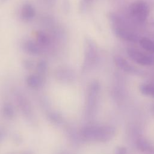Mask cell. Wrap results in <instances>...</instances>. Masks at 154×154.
<instances>
[{
	"label": "cell",
	"mask_w": 154,
	"mask_h": 154,
	"mask_svg": "<svg viewBox=\"0 0 154 154\" xmlns=\"http://www.w3.org/2000/svg\"><path fill=\"white\" fill-rule=\"evenodd\" d=\"M116 154H126V149L122 147H119L116 150Z\"/></svg>",
	"instance_id": "cell-23"
},
{
	"label": "cell",
	"mask_w": 154,
	"mask_h": 154,
	"mask_svg": "<svg viewBox=\"0 0 154 154\" xmlns=\"http://www.w3.org/2000/svg\"><path fill=\"white\" fill-rule=\"evenodd\" d=\"M129 11L134 19L139 22H144L148 18L150 8L148 4L144 1L138 0L131 5Z\"/></svg>",
	"instance_id": "cell-4"
},
{
	"label": "cell",
	"mask_w": 154,
	"mask_h": 154,
	"mask_svg": "<svg viewBox=\"0 0 154 154\" xmlns=\"http://www.w3.org/2000/svg\"><path fill=\"white\" fill-rule=\"evenodd\" d=\"M2 112L4 115L7 118H12L14 115V110L13 105L10 103H5L2 107Z\"/></svg>",
	"instance_id": "cell-18"
},
{
	"label": "cell",
	"mask_w": 154,
	"mask_h": 154,
	"mask_svg": "<svg viewBox=\"0 0 154 154\" xmlns=\"http://www.w3.org/2000/svg\"><path fill=\"white\" fill-rule=\"evenodd\" d=\"M49 119L55 124H61L63 122V117L62 116L56 112H50L48 114Z\"/></svg>",
	"instance_id": "cell-19"
},
{
	"label": "cell",
	"mask_w": 154,
	"mask_h": 154,
	"mask_svg": "<svg viewBox=\"0 0 154 154\" xmlns=\"http://www.w3.org/2000/svg\"><path fill=\"white\" fill-rule=\"evenodd\" d=\"M4 135V131L2 129H0V140L3 138Z\"/></svg>",
	"instance_id": "cell-25"
},
{
	"label": "cell",
	"mask_w": 154,
	"mask_h": 154,
	"mask_svg": "<svg viewBox=\"0 0 154 154\" xmlns=\"http://www.w3.org/2000/svg\"><path fill=\"white\" fill-rule=\"evenodd\" d=\"M35 69L37 73L43 76L48 70V61L44 59L40 60L35 65Z\"/></svg>",
	"instance_id": "cell-17"
},
{
	"label": "cell",
	"mask_w": 154,
	"mask_h": 154,
	"mask_svg": "<svg viewBox=\"0 0 154 154\" xmlns=\"http://www.w3.org/2000/svg\"><path fill=\"white\" fill-rule=\"evenodd\" d=\"M116 66L120 70L129 73H135L137 72V69L131 65L126 60L122 57L116 56L114 58Z\"/></svg>",
	"instance_id": "cell-10"
},
{
	"label": "cell",
	"mask_w": 154,
	"mask_h": 154,
	"mask_svg": "<svg viewBox=\"0 0 154 154\" xmlns=\"http://www.w3.org/2000/svg\"><path fill=\"white\" fill-rule=\"evenodd\" d=\"M26 82L28 87L36 89L41 87L44 83V78L37 73L31 74L27 76Z\"/></svg>",
	"instance_id": "cell-12"
},
{
	"label": "cell",
	"mask_w": 154,
	"mask_h": 154,
	"mask_svg": "<svg viewBox=\"0 0 154 154\" xmlns=\"http://www.w3.org/2000/svg\"><path fill=\"white\" fill-rule=\"evenodd\" d=\"M23 49L28 54L38 56L42 54L45 50L37 43L36 41L27 40L24 42L22 45Z\"/></svg>",
	"instance_id": "cell-8"
},
{
	"label": "cell",
	"mask_w": 154,
	"mask_h": 154,
	"mask_svg": "<svg viewBox=\"0 0 154 154\" xmlns=\"http://www.w3.org/2000/svg\"><path fill=\"white\" fill-rule=\"evenodd\" d=\"M100 90V85L97 81L92 82L88 88L86 101V116L90 117L96 108L98 94Z\"/></svg>",
	"instance_id": "cell-5"
},
{
	"label": "cell",
	"mask_w": 154,
	"mask_h": 154,
	"mask_svg": "<svg viewBox=\"0 0 154 154\" xmlns=\"http://www.w3.org/2000/svg\"><path fill=\"white\" fill-rule=\"evenodd\" d=\"M137 147L142 152L147 154L150 153L152 150V146L150 143L144 138H140L137 141Z\"/></svg>",
	"instance_id": "cell-14"
},
{
	"label": "cell",
	"mask_w": 154,
	"mask_h": 154,
	"mask_svg": "<svg viewBox=\"0 0 154 154\" xmlns=\"http://www.w3.org/2000/svg\"><path fill=\"white\" fill-rule=\"evenodd\" d=\"M35 16V10L34 6L29 3L25 4L21 9L20 17L24 21H30L32 20Z\"/></svg>",
	"instance_id": "cell-11"
},
{
	"label": "cell",
	"mask_w": 154,
	"mask_h": 154,
	"mask_svg": "<svg viewBox=\"0 0 154 154\" xmlns=\"http://www.w3.org/2000/svg\"><path fill=\"white\" fill-rule=\"evenodd\" d=\"M62 7L63 9L64 13H67L70 11V0H63V3H62Z\"/></svg>",
	"instance_id": "cell-21"
},
{
	"label": "cell",
	"mask_w": 154,
	"mask_h": 154,
	"mask_svg": "<svg viewBox=\"0 0 154 154\" xmlns=\"http://www.w3.org/2000/svg\"><path fill=\"white\" fill-rule=\"evenodd\" d=\"M14 94L16 101L23 117L31 125H35V116L28 98L19 90H16Z\"/></svg>",
	"instance_id": "cell-3"
},
{
	"label": "cell",
	"mask_w": 154,
	"mask_h": 154,
	"mask_svg": "<svg viewBox=\"0 0 154 154\" xmlns=\"http://www.w3.org/2000/svg\"><path fill=\"white\" fill-rule=\"evenodd\" d=\"M127 54L129 57L136 63L142 66H150L154 63V58L136 49L128 48Z\"/></svg>",
	"instance_id": "cell-7"
},
{
	"label": "cell",
	"mask_w": 154,
	"mask_h": 154,
	"mask_svg": "<svg viewBox=\"0 0 154 154\" xmlns=\"http://www.w3.org/2000/svg\"><path fill=\"white\" fill-rule=\"evenodd\" d=\"M141 93L147 96L154 98V84H143L140 86Z\"/></svg>",
	"instance_id": "cell-16"
},
{
	"label": "cell",
	"mask_w": 154,
	"mask_h": 154,
	"mask_svg": "<svg viewBox=\"0 0 154 154\" xmlns=\"http://www.w3.org/2000/svg\"><path fill=\"white\" fill-rule=\"evenodd\" d=\"M115 33L117 37L123 40L133 42L138 40V37L135 34L123 28H116Z\"/></svg>",
	"instance_id": "cell-13"
},
{
	"label": "cell",
	"mask_w": 154,
	"mask_h": 154,
	"mask_svg": "<svg viewBox=\"0 0 154 154\" xmlns=\"http://www.w3.org/2000/svg\"><path fill=\"white\" fill-rule=\"evenodd\" d=\"M22 64H23V67L26 70H31L35 66V64H34V61H32L31 60H29V59L24 60L22 62Z\"/></svg>",
	"instance_id": "cell-20"
},
{
	"label": "cell",
	"mask_w": 154,
	"mask_h": 154,
	"mask_svg": "<svg viewBox=\"0 0 154 154\" xmlns=\"http://www.w3.org/2000/svg\"><path fill=\"white\" fill-rule=\"evenodd\" d=\"M139 43L143 49L154 53V41L146 37H143L139 40Z\"/></svg>",
	"instance_id": "cell-15"
},
{
	"label": "cell",
	"mask_w": 154,
	"mask_h": 154,
	"mask_svg": "<svg viewBox=\"0 0 154 154\" xmlns=\"http://www.w3.org/2000/svg\"><path fill=\"white\" fill-rule=\"evenodd\" d=\"M54 75L57 80L63 83H71L76 78L75 70L68 66H60L56 68Z\"/></svg>",
	"instance_id": "cell-6"
},
{
	"label": "cell",
	"mask_w": 154,
	"mask_h": 154,
	"mask_svg": "<svg viewBox=\"0 0 154 154\" xmlns=\"http://www.w3.org/2000/svg\"><path fill=\"white\" fill-rule=\"evenodd\" d=\"M63 154H64V153H63Z\"/></svg>",
	"instance_id": "cell-26"
},
{
	"label": "cell",
	"mask_w": 154,
	"mask_h": 154,
	"mask_svg": "<svg viewBox=\"0 0 154 154\" xmlns=\"http://www.w3.org/2000/svg\"><path fill=\"white\" fill-rule=\"evenodd\" d=\"M84 47V57L81 67L82 73H85L92 68L97 57V47L93 40L89 38L86 39Z\"/></svg>",
	"instance_id": "cell-2"
},
{
	"label": "cell",
	"mask_w": 154,
	"mask_h": 154,
	"mask_svg": "<svg viewBox=\"0 0 154 154\" xmlns=\"http://www.w3.org/2000/svg\"><path fill=\"white\" fill-rule=\"evenodd\" d=\"M93 0H81L80 3V10L81 11H84L87 8V5L90 3Z\"/></svg>",
	"instance_id": "cell-22"
},
{
	"label": "cell",
	"mask_w": 154,
	"mask_h": 154,
	"mask_svg": "<svg viewBox=\"0 0 154 154\" xmlns=\"http://www.w3.org/2000/svg\"><path fill=\"white\" fill-rule=\"evenodd\" d=\"M44 1L45 4L50 7H54L56 3V0H44Z\"/></svg>",
	"instance_id": "cell-24"
},
{
	"label": "cell",
	"mask_w": 154,
	"mask_h": 154,
	"mask_svg": "<svg viewBox=\"0 0 154 154\" xmlns=\"http://www.w3.org/2000/svg\"><path fill=\"white\" fill-rule=\"evenodd\" d=\"M115 134V129L110 126L88 125L80 131L81 137L85 141L105 142L110 140Z\"/></svg>",
	"instance_id": "cell-1"
},
{
	"label": "cell",
	"mask_w": 154,
	"mask_h": 154,
	"mask_svg": "<svg viewBox=\"0 0 154 154\" xmlns=\"http://www.w3.org/2000/svg\"><path fill=\"white\" fill-rule=\"evenodd\" d=\"M36 42L44 49H47L52 45V39L51 35L43 31H38L35 35Z\"/></svg>",
	"instance_id": "cell-9"
}]
</instances>
